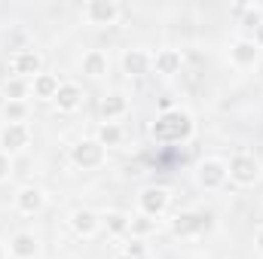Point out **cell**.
<instances>
[{"instance_id":"cell-1","label":"cell","mask_w":263,"mask_h":259,"mask_svg":"<svg viewBox=\"0 0 263 259\" xmlns=\"http://www.w3.org/2000/svg\"><path fill=\"white\" fill-rule=\"evenodd\" d=\"M190 116L187 113H165L162 119H156L153 125V137L156 140H165V143H178L181 137L190 134Z\"/></svg>"},{"instance_id":"cell-2","label":"cell","mask_w":263,"mask_h":259,"mask_svg":"<svg viewBox=\"0 0 263 259\" xmlns=\"http://www.w3.org/2000/svg\"><path fill=\"white\" fill-rule=\"evenodd\" d=\"M211 226V217L208 213H178L175 220V235H193Z\"/></svg>"},{"instance_id":"cell-3","label":"cell","mask_w":263,"mask_h":259,"mask_svg":"<svg viewBox=\"0 0 263 259\" xmlns=\"http://www.w3.org/2000/svg\"><path fill=\"white\" fill-rule=\"evenodd\" d=\"M230 171H233V177H236V180L251 183V180L257 177V162H254L251 156H236V159H233V165H230Z\"/></svg>"},{"instance_id":"cell-4","label":"cell","mask_w":263,"mask_h":259,"mask_svg":"<svg viewBox=\"0 0 263 259\" xmlns=\"http://www.w3.org/2000/svg\"><path fill=\"white\" fill-rule=\"evenodd\" d=\"M73 162H77V165H86V168L98 165V162H101V146H98V143H80V146L73 149Z\"/></svg>"},{"instance_id":"cell-5","label":"cell","mask_w":263,"mask_h":259,"mask_svg":"<svg viewBox=\"0 0 263 259\" xmlns=\"http://www.w3.org/2000/svg\"><path fill=\"white\" fill-rule=\"evenodd\" d=\"M165 201H168L165 189H144V195H141V204H144L147 213H159L165 207Z\"/></svg>"},{"instance_id":"cell-6","label":"cell","mask_w":263,"mask_h":259,"mask_svg":"<svg viewBox=\"0 0 263 259\" xmlns=\"http://www.w3.org/2000/svg\"><path fill=\"white\" fill-rule=\"evenodd\" d=\"M25 143H28V128H25V125H9V128L3 131V146L18 149V146H25Z\"/></svg>"},{"instance_id":"cell-7","label":"cell","mask_w":263,"mask_h":259,"mask_svg":"<svg viewBox=\"0 0 263 259\" xmlns=\"http://www.w3.org/2000/svg\"><path fill=\"white\" fill-rule=\"evenodd\" d=\"M220 180H223V165H220V162L202 165V183H205V186H217Z\"/></svg>"},{"instance_id":"cell-8","label":"cell","mask_w":263,"mask_h":259,"mask_svg":"<svg viewBox=\"0 0 263 259\" xmlns=\"http://www.w3.org/2000/svg\"><path fill=\"white\" fill-rule=\"evenodd\" d=\"M89 15H92L95 21H110V18L117 15V6H114V3H101V0H98V3H92V6H89Z\"/></svg>"},{"instance_id":"cell-9","label":"cell","mask_w":263,"mask_h":259,"mask_svg":"<svg viewBox=\"0 0 263 259\" xmlns=\"http://www.w3.org/2000/svg\"><path fill=\"white\" fill-rule=\"evenodd\" d=\"M55 98H59V104H62L65 110H70V107H77V101H80V89H77V85H62Z\"/></svg>"},{"instance_id":"cell-10","label":"cell","mask_w":263,"mask_h":259,"mask_svg":"<svg viewBox=\"0 0 263 259\" xmlns=\"http://www.w3.org/2000/svg\"><path fill=\"white\" fill-rule=\"evenodd\" d=\"M12 250H15L18 256H34V253H37V241H34L31 235H18L15 244H12Z\"/></svg>"},{"instance_id":"cell-11","label":"cell","mask_w":263,"mask_h":259,"mask_svg":"<svg viewBox=\"0 0 263 259\" xmlns=\"http://www.w3.org/2000/svg\"><path fill=\"white\" fill-rule=\"evenodd\" d=\"M18 204H22V210H37L43 204V195H40V189H25L18 195Z\"/></svg>"},{"instance_id":"cell-12","label":"cell","mask_w":263,"mask_h":259,"mask_svg":"<svg viewBox=\"0 0 263 259\" xmlns=\"http://www.w3.org/2000/svg\"><path fill=\"white\" fill-rule=\"evenodd\" d=\"M37 67H40V58H37L34 52H22V55L15 58V70H18V73H34Z\"/></svg>"},{"instance_id":"cell-13","label":"cell","mask_w":263,"mask_h":259,"mask_svg":"<svg viewBox=\"0 0 263 259\" xmlns=\"http://www.w3.org/2000/svg\"><path fill=\"white\" fill-rule=\"evenodd\" d=\"M254 58H257V46L254 43H239L236 46V61L239 64H251Z\"/></svg>"},{"instance_id":"cell-14","label":"cell","mask_w":263,"mask_h":259,"mask_svg":"<svg viewBox=\"0 0 263 259\" xmlns=\"http://www.w3.org/2000/svg\"><path fill=\"white\" fill-rule=\"evenodd\" d=\"M37 95H40V98H52V95H59V82H55V76H40V79H37Z\"/></svg>"},{"instance_id":"cell-15","label":"cell","mask_w":263,"mask_h":259,"mask_svg":"<svg viewBox=\"0 0 263 259\" xmlns=\"http://www.w3.org/2000/svg\"><path fill=\"white\" fill-rule=\"evenodd\" d=\"M123 110H126V101H123L120 95H110V98L101 104V113H104V116H117V113H123Z\"/></svg>"},{"instance_id":"cell-16","label":"cell","mask_w":263,"mask_h":259,"mask_svg":"<svg viewBox=\"0 0 263 259\" xmlns=\"http://www.w3.org/2000/svg\"><path fill=\"white\" fill-rule=\"evenodd\" d=\"M73 226H77L80 232H86V235H89V232L95 229V217H92L89 210H80V213H73Z\"/></svg>"},{"instance_id":"cell-17","label":"cell","mask_w":263,"mask_h":259,"mask_svg":"<svg viewBox=\"0 0 263 259\" xmlns=\"http://www.w3.org/2000/svg\"><path fill=\"white\" fill-rule=\"evenodd\" d=\"M126 70H129V73H144V70H147V58H144L141 52H129V55H126Z\"/></svg>"},{"instance_id":"cell-18","label":"cell","mask_w":263,"mask_h":259,"mask_svg":"<svg viewBox=\"0 0 263 259\" xmlns=\"http://www.w3.org/2000/svg\"><path fill=\"white\" fill-rule=\"evenodd\" d=\"M156 64H159V70H162V73H172V70H175V67L181 64V58H178V55H175V52H162V55H159V61H156Z\"/></svg>"},{"instance_id":"cell-19","label":"cell","mask_w":263,"mask_h":259,"mask_svg":"<svg viewBox=\"0 0 263 259\" xmlns=\"http://www.w3.org/2000/svg\"><path fill=\"white\" fill-rule=\"evenodd\" d=\"M104 67H107V64H104V58H101L98 52L86 58V73H92V76H98V73H104Z\"/></svg>"},{"instance_id":"cell-20","label":"cell","mask_w":263,"mask_h":259,"mask_svg":"<svg viewBox=\"0 0 263 259\" xmlns=\"http://www.w3.org/2000/svg\"><path fill=\"white\" fill-rule=\"evenodd\" d=\"M120 128H114V125H104L101 128V143H107V146H114V143H120Z\"/></svg>"},{"instance_id":"cell-21","label":"cell","mask_w":263,"mask_h":259,"mask_svg":"<svg viewBox=\"0 0 263 259\" xmlns=\"http://www.w3.org/2000/svg\"><path fill=\"white\" fill-rule=\"evenodd\" d=\"M107 226H110V232H123V229H126V217L110 213V217H107Z\"/></svg>"},{"instance_id":"cell-22","label":"cell","mask_w":263,"mask_h":259,"mask_svg":"<svg viewBox=\"0 0 263 259\" xmlns=\"http://www.w3.org/2000/svg\"><path fill=\"white\" fill-rule=\"evenodd\" d=\"M6 116H9V119H22V116H25V107L12 101V104H6Z\"/></svg>"},{"instance_id":"cell-23","label":"cell","mask_w":263,"mask_h":259,"mask_svg":"<svg viewBox=\"0 0 263 259\" xmlns=\"http://www.w3.org/2000/svg\"><path fill=\"white\" fill-rule=\"evenodd\" d=\"M6 95L9 98H22L25 95V85L22 82H6Z\"/></svg>"},{"instance_id":"cell-24","label":"cell","mask_w":263,"mask_h":259,"mask_svg":"<svg viewBox=\"0 0 263 259\" xmlns=\"http://www.w3.org/2000/svg\"><path fill=\"white\" fill-rule=\"evenodd\" d=\"M141 253H144V247H141V244H132V247H129V259L132 256H141Z\"/></svg>"},{"instance_id":"cell-25","label":"cell","mask_w":263,"mask_h":259,"mask_svg":"<svg viewBox=\"0 0 263 259\" xmlns=\"http://www.w3.org/2000/svg\"><path fill=\"white\" fill-rule=\"evenodd\" d=\"M147 229H150V223H147V220H138V223H135V232H147Z\"/></svg>"},{"instance_id":"cell-26","label":"cell","mask_w":263,"mask_h":259,"mask_svg":"<svg viewBox=\"0 0 263 259\" xmlns=\"http://www.w3.org/2000/svg\"><path fill=\"white\" fill-rule=\"evenodd\" d=\"M6 171H9V162H6V159H3V156H0V177H3V174H6Z\"/></svg>"},{"instance_id":"cell-27","label":"cell","mask_w":263,"mask_h":259,"mask_svg":"<svg viewBox=\"0 0 263 259\" xmlns=\"http://www.w3.org/2000/svg\"><path fill=\"white\" fill-rule=\"evenodd\" d=\"M260 247H263V232H260Z\"/></svg>"},{"instance_id":"cell-28","label":"cell","mask_w":263,"mask_h":259,"mask_svg":"<svg viewBox=\"0 0 263 259\" xmlns=\"http://www.w3.org/2000/svg\"><path fill=\"white\" fill-rule=\"evenodd\" d=\"M260 37H263V28H260Z\"/></svg>"},{"instance_id":"cell-29","label":"cell","mask_w":263,"mask_h":259,"mask_svg":"<svg viewBox=\"0 0 263 259\" xmlns=\"http://www.w3.org/2000/svg\"><path fill=\"white\" fill-rule=\"evenodd\" d=\"M126 259H129V256H126Z\"/></svg>"}]
</instances>
